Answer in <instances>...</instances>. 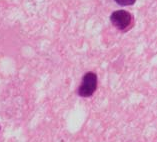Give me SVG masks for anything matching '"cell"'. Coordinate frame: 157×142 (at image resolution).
Here are the masks:
<instances>
[{"instance_id": "1", "label": "cell", "mask_w": 157, "mask_h": 142, "mask_svg": "<svg viewBox=\"0 0 157 142\" xmlns=\"http://www.w3.org/2000/svg\"><path fill=\"white\" fill-rule=\"evenodd\" d=\"M97 74L93 71H88L83 75L81 84L77 89V94L80 97H90L97 89Z\"/></svg>"}, {"instance_id": "3", "label": "cell", "mask_w": 157, "mask_h": 142, "mask_svg": "<svg viewBox=\"0 0 157 142\" xmlns=\"http://www.w3.org/2000/svg\"><path fill=\"white\" fill-rule=\"evenodd\" d=\"M114 1L121 6H131L135 4L136 0H114Z\"/></svg>"}, {"instance_id": "2", "label": "cell", "mask_w": 157, "mask_h": 142, "mask_svg": "<svg viewBox=\"0 0 157 142\" xmlns=\"http://www.w3.org/2000/svg\"><path fill=\"white\" fill-rule=\"evenodd\" d=\"M132 21V15L126 10H116L110 15V22L114 27L120 31H127L131 27Z\"/></svg>"}, {"instance_id": "4", "label": "cell", "mask_w": 157, "mask_h": 142, "mask_svg": "<svg viewBox=\"0 0 157 142\" xmlns=\"http://www.w3.org/2000/svg\"><path fill=\"white\" fill-rule=\"evenodd\" d=\"M0 131H1V125H0Z\"/></svg>"}]
</instances>
